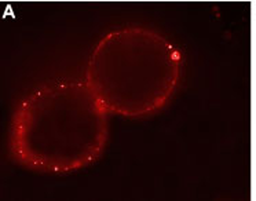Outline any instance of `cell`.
I'll list each match as a JSON object with an SVG mask.
<instances>
[{
    "label": "cell",
    "mask_w": 256,
    "mask_h": 201,
    "mask_svg": "<svg viewBox=\"0 0 256 201\" xmlns=\"http://www.w3.org/2000/svg\"><path fill=\"white\" fill-rule=\"evenodd\" d=\"M106 136V110L88 84L58 83L38 90L20 105L12 146L29 167L66 172L96 160Z\"/></svg>",
    "instance_id": "cell-1"
},
{
    "label": "cell",
    "mask_w": 256,
    "mask_h": 201,
    "mask_svg": "<svg viewBox=\"0 0 256 201\" xmlns=\"http://www.w3.org/2000/svg\"><path fill=\"white\" fill-rule=\"evenodd\" d=\"M179 65L180 54L160 34L120 29L96 46L87 84L106 112L138 118L167 104L178 83Z\"/></svg>",
    "instance_id": "cell-2"
}]
</instances>
